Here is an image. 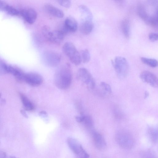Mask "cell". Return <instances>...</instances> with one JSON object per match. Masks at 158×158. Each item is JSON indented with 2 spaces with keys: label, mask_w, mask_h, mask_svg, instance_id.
Masks as SVG:
<instances>
[{
  "label": "cell",
  "mask_w": 158,
  "mask_h": 158,
  "mask_svg": "<svg viewBox=\"0 0 158 158\" xmlns=\"http://www.w3.org/2000/svg\"><path fill=\"white\" fill-rule=\"evenodd\" d=\"M72 80L71 68L68 63L59 66L56 69L54 76V82L59 89L65 90L70 86Z\"/></svg>",
  "instance_id": "obj_1"
},
{
  "label": "cell",
  "mask_w": 158,
  "mask_h": 158,
  "mask_svg": "<svg viewBox=\"0 0 158 158\" xmlns=\"http://www.w3.org/2000/svg\"><path fill=\"white\" fill-rule=\"evenodd\" d=\"M115 139L118 145L124 149H131L135 144V140L132 135L125 131H118L116 134Z\"/></svg>",
  "instance_id": "obj_2"
},
{
  "label": "cell",
  "mask_w": 158,
  "mask_h": 158,
  "mask_svg": "<svg viewBox=\"0 0 158 158\" xmlns=\"http://www.w3.org/2000/svg\"><path fill=\"white\" fill-rule=\"evenodd\" d=\"M112 63L118 77L121 79L125 78L129 71V65L126 59L123 57L117 56Z\"/></svg>",
  "instance_id": "obj_3"
},
{
  "label": "cell",
  "mask_w": 158,
  "mask_h": 158,
  "mask_svg": "<svg viewBox=\"0 0 158 158\" xmlns=\"http://www.w3.org/2000/svg\"><path fill=\"white\" fill-rule=\"evenodd\" d=\"M64 52L72 63L77 65L81 62L80 52L74 45L70 42H66L63 47Z\"/></svg>",
  "instance_id": "obj_4"
},
{
  "label": "cell",
  "mask_w": 158,
  "mask_h": 158,
  "mask_svg": "<svg viewBox=\"0 0 158 158\" xmlns=\"http://www.w3.org/2000/svg\"><path fill=\"white\" fill-rule=\"evenodd\" d=\"M77 79L89 89H93L95 86V81L89 71L85 68H81L77 73Z\"/></svg>",
  "instance_id": "obj_5"
},
{
  "label": "cell",
  "mask_w": 158,
  "mask_h": 158,
  "mask_svg": "<svg viewBox=\"0 0 158 158\" xmlns=\"http://www.w3.org/2000/svg\"><path fill=\"white\" fill-rule=\"evenodd\" d=\"M67 142L70 149L78 157L80 158L89 157V154L76 139L71 137L68 138Z\"/></svg>",
  "instance_id": "obj_6"
},
{
  "label": "cell",
  "mask_w": 158,
  "mask_h": 158,
  "mask_svg": "<svg viewBox=\"0 0 158 158\" xmlns=\"http://www.w3.org/2000/svg\"><path fill=\"white\" fill-rule=\"evenodd\" d=\"M43 60L47 65L50 67H55L60 64L61 57L58 52L52 50L45 51L43 55Z\"/></svg>",
  "instance_id": "obj_7"
},
{
  "label": "cell",
  "mask_w": 158,
  "mask_h": 158,
  "mask_svg": "<svg viewBox=\"0 0 158 158\" xmlns=\"http://www.w3.org/2000/svg\"><path fill=\"white\" fill-rule=\"evenodd\" d=\"M24 81L31 86L36 87L43 83V78L38 73L30 72L25 73Z\"/></svg>",
  "instance_id": "obj_8"
},
{
  "label": "cell",
  "mask_w": 158,
  "mask_h": 158,
  "mask_svg": "<svg viewBox=\"0 0 158 158\" xmlns=\"http://www.w3.org/2000/svg\"><path fill=\"white\" fill-rule=\"evenodd\" d=\"M139 76L140 79L144 82L149 84L153 87H157V77L152 73L148 71H143L141 72Z\"/></svg>",
  "instance_id": "obj_9"
},
{
  "label": "cell",
  "mask_w": 158,
  "mask_h": 158,
  "mask_svg": "<svg viewBox=\"0 0 158 158\" xmlns=\"http://www.w3.org/2000/svg\"><path fill=\"white\" fill-rule=\"evenodd\" d=\"M66 34L63 29L51 31L46 40L53 43L59 44L64 40Z\"/></svg>",
  "instance_id": "obj_10"
},
{
  "label": "cell",
  "mask_w": 158,
  "mask_h": 158,
  "mask_svg": "<svg viewBox=\"0 0 158 158\" xmlns=\"http://www.w3.org/2000/svg\"><path fill=\"white\" fill-rule=\"evenodd\" d=\"M20 14L27 23L31 24L35 22L37 17V12L32 8L21 10Z\"/></svg>",
  "instance_id": "obj_11"
},
{
  "label": "cell",
  "mask_w": 158,
  "mask_h": 158,
  "mask_svg": "<svg viewBox=\"0 0 158 158\" xmlns=\"http://www.w3.org/2000/svg\"><path fill=\"white\" fill-rule=\"evenodd\" d=\"M92 135L94 142L97 148L100 150L105 149L106 148L107 145L103 136L96 131H93Z\"/></svg>",
  "instance_id": "obj_12"
},
{
  "label": "cell",
  "mask_w": 158,
  "mask_h": 158,
  "mask_svg": "<svg viewBox=\"0 0 158 158\" xmlns=\"http://www.w3.org/2000/svg\"><path fill=\"white\" fill-rule=\"evenodd\" d=\"M78 24L77 21L72 17L66 18L64 21L63 30L67 33L74 32L77 30Z\"/></svg>",
  "instance_id": "obj_13"
},
{
  "label": "cell",
  "mask_w": 158,
  "mask_h": 158,
  "mask_svg": "<svg viewBox=\"0 0 158 158\" xmlns=\"http://www.w3.org/2000/svg\"><path fill=\"white\" fill-rule=\"evenodd\" d=\"M44 9L48 14L54 17L61 18L64 16V12L61 10L51 4H45Z\"/></svg>",
  "instance_id": "obj_14"
},
{
  "label": "cell",
  "mask_w": 158,
  "mask_h": 158,
  "mask_svg": "<svg viewBox=\"0 0 158 158\" xmlns=\"http://www.w3.org/2000/svg\"><path fill=\"white\" fill-rule=\"evenodd\" d=\"M94 27L92 20H83L80 26L79 30L82 34L87 35L92 31Z\"/></svg>",
  "instance_id": "obj_15"
},
{
  "label": "cell",
  "mask_w": 158,
  "mask_h": 158,
  "mask_svg": "<svg viewBox=\"0 0 158 158\" xmlns=\"http://www.w3.org/2000/svg\"><path fill=\"white\" fill-rule=\"evenodd\" d=\"M100 95L102 97L107 96L112 92L111 88L110 85L106 82H101L99 85Z\"/></svg>",
  "instance_id": "obj_16"
},
{
  "label": "cell",
  "mask_w": 158,
  "mask_h": 158,
  "mask_svg": "<svg viewBox=\"0 0 158 158\" xmlns=\"http://www.w3.org/2000/svg\"><path fill=\"white\" fill-rule=\"evenodd\" d=\"M147 134L148 137L151 141L156 144L158 141V129L155 127H149L148 129Z\"/></svg>",
  "instance_id": "obj_17"
},
{
  "label": "cell",
  "mask_w": 158,
  "mask_h": 158,
  "mask_svg": "<svg viewBox=\"0 0 158 158\" xmlns=\"http://www.w3.org/2000/svg\"><path fill=\"white\" fill-rule=\"evenodd\" d=\"M20 98L24 108L27 111H32L34 109L33 103L28 97L23 94H20Z\"/></svg>",
  "instance_id": "obj_18"
},
{
  "label": "cell",
  "mask_w": 158,
  "mask_h": 158,
  "mask_svg": "<svg viewBox=\"0 0 158 158\" xmlns=\"http://www.w3.org/2000/svg\"><path fill=\"white\" fill-rule=\"evenodd\" d=\"M121 29L125 37L127 39L129 38L130 36V24L128 20L125 19L122 21Z\"/></svg>",
  "instance_id": "obj_19"
},
{
  "label": "cell",
  "mask_w": 158,
  "mask_h": 158,
  "mask_svg": "<svg viewBox=\"0 0 158 158\" xmlns=\"http://www.w3.org/2000/svg\"><path fill=\"white\" fill-rule=\"evenodd\" d=\"M79 8L81 15L84 18V20H92V14L87 7L84 5H81L79 6Z\"/></svg>",
  "instance_id": "obj_20"
},
{
  "label": "cell",
  "mask_w": 158,
  "mask_h": 158,
  "mask_svg": "<svg viewBox=\"0 0 158 158\" xmlns=\"http://www.w3.org/2000/svg\"><path fill=\"white\" fill-rule=\"evenodd\" d=\"M137 13L139 17L145 22L150 16L147 13L144 6L139 4L137 7Z\"/></svg>",
  "instance_id": "obj_21"
},
{
  "label": "cell",
  "mask_w": 158,
  "mask_h": 158,
  "mask_svg": "<svg viewBox=\"0 0 158 158\" xmlns=\"http://www.w3.org/2000/svg\"><path fill=\"white\" fill-rule=\"evenodd\" d=\"M141 61L144 64L152 68H155L158 66V61L155 59L145 57L141 58Z\"/></svg>",
  "instance_id": "obj_22"
},
{
  "label": "cell",
  "mask_w": 158,
  "mask_h": 158,
  "mask_svg": "<svg viewBox=\"0 0 158 158\" xmlns=\"http://www.w3.org/2000/svg\"><path fill=\"white\" fill-rule=\"evenodd\" d=\"M148 24L155 28L158 27L157 12L152 16H149L147 20L145 22Z\"/></svg>",
  "instance_id": "obj_23"
},
{
  "label": "cell",
  "mask_w": 158,
  "mask_h": 158,
  "mask_svg": "<svg viewBox=\"0 0 158 158\" xmlns=\"http://www.w3.org/2000/svg\"><path fill=\"white\" fill-rule=\"evenodd\" d=\"M25 74L21 69L16 67L15 72L13 75L18 82L21 83L24 81Z\"/></svg>",
  "instance_id": "obj_24"
},
{
  "label": "cell",
  "mask_w": 158,
  "mask_h": 158,
  "mask_svg": "<svg viewBox=\"0 0 158 158\" xmlns=\"http://www.w3.org/2000/svg\"><path fill=\"white\" fill-rule=\"evenodd\" d=\"M81 62L87 63L90 60V56L89 52L87 49L82 50L80 53Z\"/></svg>",
  "instance_id": "obj_25"
},
{
  "label": "cell",
  "mask_w": 158,
  "mask_h": 158,
  "mask_svg": "<svg viewBox=\"0 0 158 158\" xmlns=\"http://www.w3.org/2000/svg\"><path fill=\"white\" fill-rule=\"evenodd\" d=\"M83 123L86 128L89 130L93 129L94 126L93 120L89 116H85Z\"/></svg>",
  "instance_id": "obj_26"
},
{
  "label": "cell",
  "mask_w": 158,
  "mask_h": 158,
  "mask_svg": "<svg viewBox=\"0 0 158 158\" xmlns=\"http://www.w3.org/2000/svg\"><path fill=\"white\" fill-rule=\"evenodd\" d=\"M5 11L12 15L17 16L20 14V11L8 5L6 8Z\"/></svg>",
  "instance_id": "obj_27"
},
{
  "label": "cell",
  "mask_w": 158,
  "mask_h": 158,
  "mask_svg": "<svg viewBox=\"0 0 158 158\" xmlns=\"http://www.w3.org/2000/svg\"><path fill=\"white\" fill-rule=\"evenodd\" d=\"M58 3L61 6L66 8H69L71 5V0H57Z\"/></svg>",
  "instance_id": "obj_28"
},
{
  "label": "cell",
  "mask_w": 158,
  "mask_h": 158,
  "mask_svg": "<svg viewBox=\"0 0 158 158\" xmlns=\"http://www.w3.org/2000/svg\"><path fill=\"white\" fill-rule=\"evenodd\" d=\"M7 64L0 60V75L5 74L7 73Z\"/></svg>",
  "instance_id": "obj_29"
},
{
  "label": "cell",
  "mask_w": 158,
  "mask_h": 158,
  "mask_svg": "<svg viewBox=\"0 0 158 158\" xmlns=\"http://www.w3.org/2000/svg\"><path fill=\"white\" fill-rule=\"evenodd\" d=\"M148 38L149 40L152 42L157 41L158 39V34L155 33H151L148 35Z\"/></svg>",
  "instance_id": "obj_30"
},
{
  "label": "cell",
  "mask_w": 158,
  "mask_h": 158,
  "mask_svg": "<svg viewBox=\"0 0 158 158\" xmlns=\"http://www.w3.org/2000/svg\"><path fill=\"white\" fill-rule=\"evenodd\" d=\"M7 4L3 1L0 0V10L4 11Z\"/></svg>",
  "instance_id": "obj_31"
},
{
  "label": "cell",
  "mask_w": 158,
  "mask_h": 158,
  "mask_svg": "<svg viewBox=\"0 0 158 158\" xmlns=\"http://www.w3.org/2000/svg\"><path fill=\"white\" fill-rule=\"evenodd\" d=\"M85 115H81V116H77L75 119L79 123H82L84 118Z\"/></svg>",
  "instance_id": "obj_32"
},
{
  "label": "cell",
  "mask_w": 158,
  "mask_h": 158,
  "mask_svg": "<svg viewBox=\"0 0 158 158\" xmlns=\"http://www.w3.org/2000/svg\"><path fill=\"white\" fill-rule=\"evenodd\" d=\"M20 112L22 114L25 118H27L28 116L26 112L23 110H20Z\"/></svg>",
  "instance_id": "obj_33"
},
{
  "label": "cell",
  "mask_w": 158,
  "mask_h": 158,
  "mask_svg": "<svg viewBox=\"0 0 158 158\" xmlns=\"http://www.w3.org/2000/svg\"><path fill=\"white\" fill-rule=\"evenodd\" d=\"M6 156L5 153L3 152L0 151V157H5Z\"/></svg>",
  "instance_id": "obj_34"
},
{
  "label": "cell",
  "mask_w": 158,
  "mask_h": 158,
  "mask_svg": "<svg viewBox=\"0 0 158 158\" xmlns=\"http://www.w3.org/2000/svg\"><path fill=\"white\" fill-rule=\"evenodd\" d=\"M114 1L118 3L121 4L123 2V0H114Z\"/></svg>",
  "instance_id": "obj_35"
},
{
  "label": "cell",
  "mask_w": 158,
  "mask_h": 158,
  "mask_svg": "<svg viewBox=\"0 0 158 158\" xmlns=\"http://www.w3.org/2000/svg\"><path fill=\"white\" fill-rule=\"evenodd\" d=\"M148 95L149 94L148 92L147 91H145L144 93V98H146L148 97Z\"/></svg>",
  "instance_id": "obj_36"
},
{
  "label": "cell",
  "mask_w": 158,
  "mask_h": 158,
  "mask_svg": "<svg viewBox=\"0 0 158 158\" xmlns=\"http://www.w3.org/2000/svg\"><path fill=\"white\" fill-rule=\"evenodd\" d=\"M1 93H0V98H1Z\"/></svg>",
  "instance_id": "obj_37"
}]
</instances>
